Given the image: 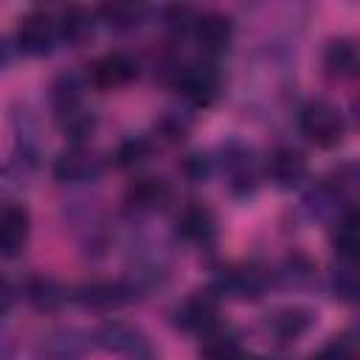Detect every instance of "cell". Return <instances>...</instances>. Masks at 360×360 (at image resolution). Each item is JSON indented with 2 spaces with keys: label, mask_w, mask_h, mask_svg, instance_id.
Wrapping results in <instances>:
<instances>
[{
  "label": "cell",
  "mask_w": 360,
  "mask_h": 360,
  "mask_svg": "<svg viewBox=\"0 0 360 360\" xmlns=\"http://www.w3.org/2000/svg\"><path fill=\"white\" fill-rule=\"evenodd\" d=\"M146 158H149V143H146L143 138H129V141H124V143L118 146V152H115V160H118V166H124V169L138 166V163H143Z\"/></svg>",
  "instance_id": "7402d4cb"
},
{
  "label": "cell",
  "mask_w": 360,
  "mask_h": 360,
  "mask_svg": "<svg viewBox=\"0 0 360 360\" xmlns=\"http://www.w3.org/2000/svg\"><path fill=\"white\" fill-rule=\"evenodd\" d=\"M79 301L84 307H115L124 301V290L118 284H93L84 287V292H79Z\"/></svg>",
  "instance_id": "ffe728a7"
},
{
  "label": "cell",
  "mask_w": 360,
  "mask_h": 360,
  "mask_svg": "<svg viewBox=\"0 0 360 360\" xmlns=\"http://www.w3.org/2000/svg\"><path fill=\"white\" fill-rule=\"evenodd\" d=\"M59 39V20L51 8H31L20 17L17 25V48L25 56H45L53 51Z\"/></svg>",
  "instance_id": "7a4b0ae2"
},
{
  "label": "cell",
  "mask_w": 360,
  "mask_h": 360,
  "mask_svg": "<svg viewBox=\"0 0 360 360\" xmlns=\"http://www.w3.org/2000/svg\"><path fill=\"white\" fill-rule=\"evenodd\" d=\"M11 304H14V287L8 284L6 276H0V315H6L11 309Z\"/></svg>",
  "instance_id": "d4e9b609"
},
{
  "label": "cell",
  "mask_w": 360,
  "mask_h": 360,
  "mask_svg": "<svg viewBox=\"0 0 360 360\" xmlns=\"http://www.w3.org/2000/svg\"><path fill=\"white\" fill-rule=\"evenodd\" d=\"M262 287H264V276L256 267H236V270H228V276L222 278V290L239 298H256Z\"/></svg>",
  "instance_id": "2e32d148"
},
{
  "label": "cell",
  "mask_w": 360,
  "mask_h": 360,
  "mask_svg": "<svg viewBox=\"0 0 360 360\" xmlns=\"http://www.w3.org/2000/svg\"><path fill=\"white\" fill-rule=\"evenodd\" d=\"M357 248H360V231H357V214L349 211L340 222H338V233H335V250L343 262H354L357 259Z\"/></svg>",
  "instance_id": "ac0fdd59"
},
{
  "label": "cell",
  "mask_w": 360,
  "mask_h": 360,
  "mask_svg": "<svg viewBox=\"0 0 360 360\" xmlns=\"http://www.w3.org/2000/svg\"><path fill=\"white\" fill-rule=\"evenodd\" d=\"M239 360H262V357H256V354H245V352H242V357H239Z\"/></svg>",
  "instance_id": "4316f807"
},
{
  "label": "cell",
  "mask_w": 360,
  "mask_h": 360,
  "mask_svg": "<svg viewBox=\"0 0 360 360\" xmlns=\"http://www.w3.org/2000/svg\"><path fill=\"white\" fill-rule=\"evenodd\" d=\"M298 129L315 146L332 149V146H338L343 141L346 124H343V115H340V110L335 104H329L323 98H312L298 112Z\"/></svg>",
  "instance_id": "6da1fadb"
},
{
  "label": "cell",
  "mask_w": 360,
  "mask_h": 360,
  "mask_svg": "<svg viewBox=\"0 0 360 360\" xmlns=\"http://www.w3.org/2000/svg\"><path fill=\"white\" fill-rule=\"evenodd\" d=\"M177 233L186 242L208 245L217 236V219H214L211 208H205V205H188V208H183V214L177 217Z\"/></svg>",
  "instance_id": "30bf717a"
},
{
  "label": "cell",
  "mask_w": 360,
  "mask_h": 360,
  "mask_svg": "<svg viewBox=\"0 0 360 360\" xmlns=\"http://www.w3.org/2000/svg\"><path fill=\"white\" fill-rule=\"evenodd\" d=\"M98 343H101V346H107L110 352H127V354H135V357H138V349H141V352H149L146 340H143V338H141L135 329L121 326V323L101 329Z\"/></svg>",
  "instance_id": "9a60e30c"
},
{
  "label": "cell",
  "mask_w": 360,
  "mask_h": 360,
  "mask_svg": "<svg viewBox=\"0 0 360 360\" xmlns=\"http://www.w3.org/2000/svg\"><path fill=\"white\" fill-rule=\"evenodd\" d=\"M31 233V217L22 205H0V256H17L25 250Z\"/></svg>",
  "instance_id": "8992f818"
},
{
  "label": "cell",
  "mask_w": 360,
  "mask_h": 360,
  "mask_svg": "<svg viewBox=\"0 0 360 360\" xmlns=\"http://www.w3.org/2000/svg\"><path fill=\"white\" fill-rule=\"evenodd\" d=\"M25 295H28L31 304L39 307V309H53V307H59L62 298H65L62 290L56 287V281H51V278H31L28 287H25Z\"/></svg>",
  "instance_id": "d6986e66"
},
{
  "label": "cell",
  "mask_w": 360,
  "mask_h": 360,
  "mask_svg": "<svg viewBox=\"0 0 360 360\" xmlns=\"http://www.w3.org/2000/svg\"><path fill=\"white\" fill-rule=\"evenodd\" d=\"M146 8L141 3H104L98 8V17L115 28V31H127V28H135L141 20H143Z\"/></svg>",
  "instance_id": "e0dca14e"
},
{
  "label": "cell",
  "mask_w": 360,
  "mask_h": 360,
  "mask_svg": "<svg viewBox=\"0 0 360 360\" xmlns=\"http://www.w3.org/2000/svg\"><path fill=\"white\" fill-rule=\"evenodd\" d=\"M352 357H354V354H352L349 340H346V338H335L332 343H326V346L318 352L315 360H352Z\"/></svg>",
  "instance_id": "cb8c5ba5"
},
{
  "label": "cell",
  "mask_w": 360,
  "mask_h": 360,
  "mask_svg": "<svg viewBox=\"0 0 360 360\" xmlns=\"http://www.w3.org/2000/svg\"><path fill=\"white\" fill-rule=\"evenodd\" d=\"M323 65L332 76H352L357 70V48L352 39L340 37V39H332L326 45V53H323Z\"/></svg>",
  "instance_id": "5bb4252c"
},
{
  "label": "cell",
  "mask_w": 360,
  "mask_h": 360,
  "mask_svg": "<svg viewBox=\"0 0 360 360\" xmlns=\"http://www.w3.org/2000/svg\"><path fill=\"white\" fill-rule=\"evenodd\" d=\"M191 34H194L197 45H200L205 53L217 56V53H222V51L231 45L233 22H231V17L217 14V11H211V14H200L197 22H194V31H191Z\"/></svg>",
  "instance_id": "ba28073f"
},
{
  "label": "cell",
  "mask_w": 360,
  "mask_h": 360,
  "mask_svg": "<svg viewBox=\"0 0 360 360\" xmlns=\"http://www.w3.org/2000/svg\"><path fill=\"white\" fill-rule=\"evenodd\" d=\"M273 326H276V335H278L281 340H295V338L309 326V318H307V312L287 309V312H281V315L273 321Z\"/></svg>",
  "instance_id": "44dd1931"
},
{
  "label": "cell",
  "mask_w": 360,
  "mask_h": 360,
  "mask_svg": "<svg viewBox=\"0 0 360 360\" xmlns=\"http://www.w3.org/2000/svg\"><path fill=\"white\" fill-rule=\"evenodd\" d=\"M56 20H59V39L70 45H82L84 39L93 37V14L82 6H68Z\"/></svg>",
  "instance_id": "8fae6325"
},
{
  "label": "cell",
  "mask_w": 360,
  "mask_h": 360,
  "mask_svg": "<svg viewBox=\"0 0 360 360\" xmlns=\"http://www.w3.org/2000/svg\"><path fill=\"white\" fill-rule=\"evenodd\" d=\"M197 11L194 8H188V6H172L169 11H166V22H169V28L174 31V34H188V31H194V22H197Z\"/></svg>",
  "instance_id": "603a6c76"
},
{
  "label": "cell",
  "mask_w": 360,
  "mask_h": 360,
  "mask_svg": "<svg viewBox=\"0 0 360 360\" xmlns=\"http://www.w3.org/2000/svg\"><path fill=\"white\" fill-rule=\"evenodd\" d=\"M239 357H242V349H239L236 338L228 329L214 326L211 332L202 335L200 360H239Z\"/></svg>",
  "instance_id": "7c38bea8"
},
{
  "label": "cell",
  "mask_w": 360,
  "mask_h": 360,
  "mask_svg": "<svg viewBox=\"0 0 360 360\" xmlns=\"http://www.w3.org/2000/svg\"><path fill=\"white\" fill-rule=\"evenodd\" d=\"M217 295L214 292H194L177 307V326L194 335H205L217 326Z\"/></svg>",
  "instance_id": "5b68a950"
},
{
  "label": "cell",
  "mask_w": 360,
  "mask_h": 360,
  "mask_svg": "<svg viewBox=\"0 0 360 360\" xmlns=\"http://www.w3.org/2000/svg\"><path fill=\"white\" fill-rule=\"evenodd\" d=\"M138 76V65L132 56H127L124 51H110L104 56H98L90 65V82L98 90H118L127 87L132 79Z\"/></svg>",
  "instance_id": "277c9868"
},
{
  "label": "cell",
  "mask_w": 360,
  "mask_h": 360,
  "mask_svg": "<svg viewBox=\"0 0 360 360\" xmlns=\"http://www.w3.org/2000/svg\"><path fill=\"white\" fill-rule=\"evenodd\" d=\"M3 65H6V48H3V39H0V70H3Z\"/></svg>",
  "instance_id": "484cf974"
},
{
  "label": "cell",
  "mask_w": 360,
  "mask_h": 360,
  "mask_svg": "<svg viewBox=\"0 0 360 360\" xmlns=\"http://www.w3.org/2000/svg\"><path fill=\"white\" fill-rule=\"evenodd\" d=\"M177 87L197 104H208L219 93V70L211 62H186L174 73Z\"/></svg>",
  "instance_id": "3957f363"
},
{
  "label": "cell",
  "mask_w": 360,
  "mask_h": 360,
  "mask_svg": "<svg viewBox=\"0 0 360 360\" xmlns=\"http://www.w3.org/2000/svg\"><path fill=\"white\" fill-rule=\"evenodd\" d=\"M307 172H309L307 158L298 149H292V146L276 149L270 155V160H267V174H270V180L278 188H295V186H301V180L307 177Z\"/></svg>",
  "instance_id": "9c48e42d"
},
{
  "label": "cell",
  "mask_w": 360,
  "mask_h": 360,
  "mask_svg": "<svg viewBox=\"0 0 360 360\" xmlns=\"http://www.w3.org/2000/svg\"><path fill=\"white\" fill-rule=\"evenodd\" d=\"M101 172V160L84 149L82 143H73L70 149H65L56 163H53V174L65 183H84V180H93L96 174Z\"/></svg>",
  "instance_id": "52a82bcc"
},
{
  "label": "cell",
  "mask_w": 360,
  "mask_h": 360,
  "mask_svg": "<svg viewBox=\"0 0 360 360\" xmlns=\"http://www.w3.org/2000/svg\"><path fill=\"white\" fill-rule=\"evenodd\" d=\"M127 197H129V202H132L135 208L155 211V208L166 205V200H169V186H166L160 177H141V180H135V183L129 186Z\"/></svg>",
  "instance_id": "4fadbf2b"
}]
</instances>
